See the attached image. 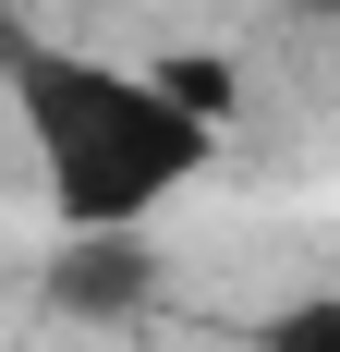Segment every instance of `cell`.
Listing matches in <instances>:
<instances>
[{
	"instance_id": "3",
	"label": "cell",
	"mask_w": 340,
	"mask_h": 352,
	"mask_svg": "<svg viewBox=\"0 0 340 352\" xmlns=\"http://www.w3.org/2000/svg\"><path fill=\"white\" fill-rule=\"evenodd\" d=\"M255 352H340V292H292L255 316Z\"/></svg>"
},
{
	"instance_id": "2",
	"label": "cell",
	"mask_w": 340,
	"mask_h": 352,
	"mask_svg": "<svg viewBox=\"0 0 340 352\" xmlns=\"http://www.w3.org/2000/svg\"><path fill=\"white\" fill-rule=\"evenodd\" d=\"M49 304L85 328H122L158 304V243L146 231H61V255H49Z\"/></svg>"
},
{
	"instance_id": "4",
	"label": "cell",
	"mask_w": 340,
	"mask_h": 352,
	"mask_svg": "<svg viewBox=\"0 0 340 352\" xmlns=\"http://www.w3.org/2000/svg\"><path fill=\"white\" fill-rule=\"evenodd\" d=\"M279 12H304V25H340V0H279Z\"/></svg>"
},
{
	"instance_id": "1",
	"label": "cell",
	"mask_w": 340,
	"mask_h": 352,
	"mask_svg": "<svg viewBox=\"0 0 340 352\" xmlns=\"http://www.w3.org/2000/svg\"><path fill=\"white\" fill-rule=\"evenodd\" d=\"M12 134L36 158V195L61 231H146L170 195H195L219 158V122L158 85V61H98L61 36H0Z\"/></svg>"
}]
</instances>
